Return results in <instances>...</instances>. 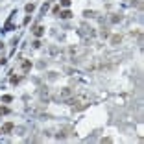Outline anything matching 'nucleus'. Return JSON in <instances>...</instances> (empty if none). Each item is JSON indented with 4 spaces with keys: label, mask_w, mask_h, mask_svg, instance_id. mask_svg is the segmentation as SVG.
<instances>
[{
    "label": "nucleus",
    "mask_w": 144,
    "mask_h": 144,
    "mask_svg": "<svg viewBox=\"0 0 144 144\" xmlns=\"http://www.w3.org/2000/svg\"><path fill=\"white\" fill-rule=\"evenodd\" d=\"M70 94H72L70 89H63V92H61V96H70Z\"/></svg>",
    "instance_id": "nucleus-9"
},
{
    "label": "nucleus",
    "mask_w": 144,
    "mask_h": 144,
    "mask_svg": "<svg viewBox=\"0 0 144 144\" xmlns=\"http://www.w3.org/2000/svg\"><path fill=\"white\" fill-rule=\"evenodd\" d=\"M20 67H22V70H24V72H28V70H30V68H31V63L28 61V59H24V61H22V65H20Z\"/></svg>",
    "instance_id": "nucleus-3"
},
{
    "label": "nucleus",
    "mask_w": 144,
    "mask_h": 144,
    "mask_svg": "<svg viewBox=\"0 0 144 144\" xmlns=\"http://www.w3.org/2000/svg\"><path fill=\"white\" fill-rule=\"evenodd\" d=\"M33 35L37 37V39H39V37H43V35H44V26H37L35 30H33Z\"/></svg>",
    "instance_id": "nucleus-1"
},
{
    "label": "nucleus",
    "mask_w": 144,
    "mask_h": 144,
    "mask_svg": "<svg viewBox=\"0 0 144 144\" xmlns=\"http://www.w3.org/2000/svg\"><path fill=\"white\" fill-rule=\"evenodd\" d=\"M13 131V122H6L2 128V133H11Z\"/></svg>",
    "instance_id": "nucleus-2"
},
{
    "label": "nucleus",
    "mask_w": 144,
    "mask_h": 144,
    "mask_svg": "<svg viewBox=\"0 0 144 144\" xmlns=\"http://www.w3.org/2000/svg\"><path fill=\"white\" fill-rule=\"evenodd\" d=\"M9 113V109L7 107H4V105H2V107H0V115H7Z\"/></svg>",
    "instance_id": "nucleus-10"
},
{
    "label": "nucleus",
    "mask_w": 144,
    "mask_h": 144,
    "mask_svg": "<svg viewBox=\"0 0 144 144\" xmlns=\"http://www.w3.org/2000/svg\"><path fill=\"white\" fill-rule=\"evenodd\" d=\"M4 63H6V59H2V57H0V65H4Z\"/></svg>",
    "instance_id": "nucleus-15"
},
{
    "label": "nucleus",
    "mask_w": 144,
    "mask_h": 144,
    "mask_svg": "<svg viewBox=\"0 0 144 144\" xmlns=\"http://www.w3.org/2000/svg\"><path fill=\"white\" fill-rule=\"evenodd\" d=\"M59 17H61V18H70V17H72V11L65 9V11H61V13H59Z\"/></svg>",
    "instance_id": "nucleus-4"
},
{
    "label": "nucleus",
    "mask_w": 144,
    "mask_h": 144,
    "mask_svg": "<svg viewBox=\"0 0 144 144\" xmlns=\"http://www.w3.org/2000/svg\"><path fill=\"white\" fill-rule=\"evenodd\" d=\"M111 20H113V22H120V15H118V17H117V15L111 17Z\"/></svg>",
    "instance_id": "nucleus-14"
},
{
    "label": "nucleus",
    "mask_w": 144,
    "mask_h": 144,
    "mask_svg": "<svg viewBox=\"0 0 144 144\" xmlns=\"http://www.w3.org/2000/svg\"><path fill=\"white\" fill-rule=\"evenodd\" d=\"M31 44H33V48H39V46H41V43H39V39H37V41H33V43H31Z\"/></svg>",
    "instance_id": "nucleus-13"
},
{
    "label": "nucleus",
    "mask_w": 144,
    "mask_h": 144,
    "mask_svg": "<svg viewBox=\"0 0 144 144\" xmlns=\"http://www.w3.org/2000/svg\"><path fill=\"white\" fill-rule=\"evenodd\" d=\"M11 83H13V85H17V83H18V76H11Z\"/></svg>",
    "instance_id": "nucleus-12"
},
{
    "label": "nucleus",
    "mask_w": 144,
    "mask_h": 144,
    "mask_svg": "<svg viewBox=\"0 0 144 144\" xmlns=\"http://www.w3.org/2000/svg\"><path fill=\"white\" fill-rule=\"evenodd\" d=\"M120 41H122V37H120V35H113V37H111V43H113V44H118Z\"/></svg>",
    "instance_id": "nucleus-5"
},
{
    "label": "nucleus",
    "mask_w": 144,
    "mask_h": 144,
    "mask_svg": "<svg viewBox=\"0 0 144 144\" xmlns=\"http://www.w3.org/2000/svg\"><path fill=\"white\" fill-rule=\"evenodd\" d=\"M13 98H11V96H9V94H6V96H2V102H6V104H7V102H11Z\"/></svg>",
    "instance_id": "nucleus-11"
},
{
    "label": "nucleus",
    "mask_w": 144,
    "mask_h": 144,
    "mask_svg": "<svg viewBox=\"0 0 144 144\" xmlns=\"http://www.w3.org/2000/svg\"><path fill=\"white\" fill-rule=\"evenodd\" d=\"M33 9H35V6H33V4H26V11H28V13H31Z\"/></svg>",
    "instance_id": "nucleus-8"
},
{
    "label": "nucleus",
    "mask_w": 144,
    "mask_h": 144,
    "mask_svg": "<svg viewBox=\"0 0 144 144\" xmlns=\"http://www.w3.org/2000/svg\"><path fill=\"white\" fill-rule=\"evenodd\" d=\"M57 13H61V6H59V4L52 7V15H57Z\"/></svg>",
    "instance_id": "nucleus-6"
},
{
    "label": "nucleus",
    "mask_w": 144,
    "mask_h": 144,
    "mask_svg": "<svg viewBox=\"0 0 144 144\" xmlns=\"http://www.w3.org/2000/svg\"><path fill=\"white\" fill-rule=\"evenodd\" d=\"M59 6H63V7H68V6H70V0H61V2H59Z\"/></svg>",
    "instance_id": "nucleus-7"
}]
</instances>
